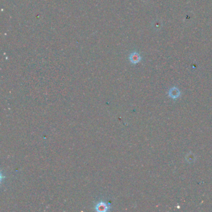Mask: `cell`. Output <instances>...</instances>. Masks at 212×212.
Instances as JSON below:
<instances>
[{
	"label": "cell",
	"instance_id": "cell-1",
	"mask_svg": "<svg viewBox=\"0 0 212 212\" xmlns=\"http://www.w3.org/2000/svg\"><path fill=\"white\" fill-rule=\"evenodd\" d=\"M109 209V205L104 202H99L95 206L96 211L98 212H105Z\"/></svg>",
	"mask_w": 212,
	"mask_h": 212
},
{
	"label": "cell",
	"instance_id": "cell-2",
	"mask_svg": "<svg viewBox=\"0 0 212 212\" xmlns=\"http://www.w3.org/2000/svg\"><path fill=\"white\" fill-rule=\"evenodd\" d=\"M141 58L139 54L137 53H133L129 55V60L133 63H137L140 62Z\"/></svg>",
	"mask_w": 212,
	"mask_h": 212
},
{
	"label": "cell",
	"instance_id": "cell-3",
	"mask_svg": "<svg viewBox=\"0 0 212 212\" xmlns=\"http://www.w3.org/2000/svg\"><path fill=\"white\" fill-rule=\"evenodd\" d=\"M179 92L177 88H174L170 90V92H169V95L171 97H174L173 98H177L178 97V96L179 95Z\"/></svg>",
	"mask_w": 212,
	"mask_h": 212
}]
</instances>
